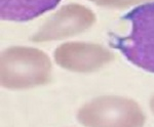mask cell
Wrapping results in <instances>:
<instances>
[{
  "instance_id": "cell-1",
  "label": "cell",
  "mask_w": 154,
  "mask_h": 127,
  "mask_svg": "<svg viewBox=\"0 0 154 127\" xmlns=\"http://www.w3.org/2000/svg\"><path fill=\"white\" fill-rule=\"evenodd\" d=\"M121 20L130 24V32L113 36L110 44L133 65L154 73V2L134 7Z\"/></svg>"
},
{
  "instance_id": "cell-2",
  "label": "cell",
  "mask_w": 154,
  "mask_h": 127,
  "mask_svg": "<svg viewBox=\"0 0 154 127\" xmlns=\"http://www.w3.org/2000/svg\"><path fill=\"white\" fill-rule=\"evenodd\" d=\"M79 122L86 127H142V112L134 104L99 103L79 112Z\"/></svg>"
},
{
  "instance_id": "cell-3",
  "label": "cell",
  "mask_w": 154,
  "mask_h": 127,
  "mask_svg": "<svg viewBox=\"0 0 154 127\" xmlns=\"http://www.w3.org/2000/svg\"><path fill=\"white\" fill-rule=\"evenodd\" d=\"M61 0H0V17L3 21L24 23L53 11Z\"/></svg>"
}]
</instances>
